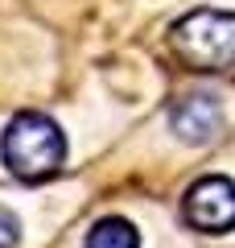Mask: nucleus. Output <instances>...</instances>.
<instances>
[{"instance_id":"5","label":"nucleus","mask_w":235,"mask_h":248,"mask_svg":"<svg viewBox=\"0 0 235 248\" xmlns=\"http://www.w3.org/2000/svg\"><path fill=\"white\" fill-rule=\"evenodd\" d=\"M87 248H140V232L124 215H103L87 228Z\"/></svg>"},{"instance_id":"6","label":"nucleus","mask_w":235,"mask_h":248,"mask_svg":"<svg viewBox=\"0 0 235 248\" xmlns=\"http://www.w3.org/2000/svg\"><path fill=\"white\" fill-rule=\"evenodd\" d=\"M17 240H21V219L9 207H0V248H17Z\"/></svg>"},{"instance_id":"3","label":"nucleus","mask_w":235,"mask_h":248,"mask_svg":"<svg viewBox=\"0 0 235 248\" xmlns=\"http://www.w3.org/2000/svg\"><path fill=\"white\" fill-rule=\"evenodd\" d=\"M182 219L194 232H206V236L231 232L235 228V178L202 174L198 182H190V190L182 199Z\"/></svg>"},{"instance_id":"2","label":"nucleus","mask_w":235,"mask_h":248,"mask_svg":"<svg viewBox=\"0 0 235 248\" xmlns=\"http://www.w3.org/2000/svg\"><path fill=\"white\" fill-rule=\"evenodd\" d=\"M169 46L177 58L202 75H219L235 66V13L231 9H194L169 29Z\"/></svg>"},{"instance_id":"1","label":"nucleus","mask_w":235,"mask_h":248,"mask_svg":"<svg viewBox=\"0 0 235 248\" xmlns=\"http://www.w3.org/2000/svg\"><path fill=\"white\" fill-rule=\"evenodd\" d=\"M0 161L21 182H45L66 161V137L45 112H17L0 137Z\"/></svg>"},{"instance_id":"4","label":"nucleus","mask_w":235,"mask_h":248,"mask_svg":"<svg viewBox=\"0 0 235 248\" xmlns=\"http://www.w3.org/2000/svg\"><path fill=\"white\" fill-rule=\"evenodd\" d=\"M169 128H174V137L186 141V145H210L223 133V108H219V99L206 95V91L182 95L169 108Z\"/></svg>"}]
</instances>
